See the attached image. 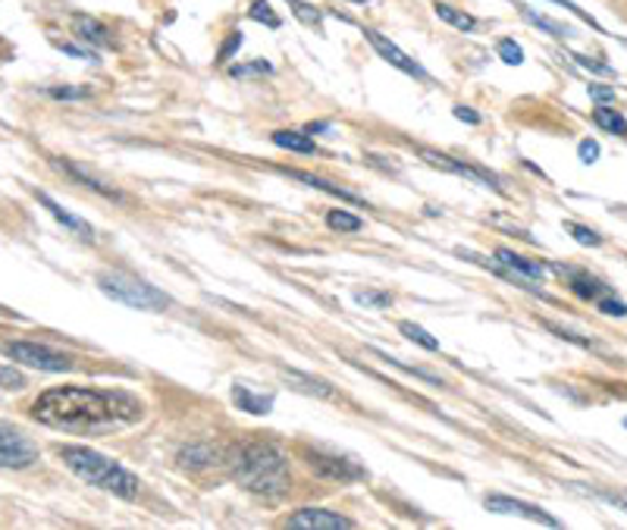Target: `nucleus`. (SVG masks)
Returning <instances> with one entry per match:
<instances>
[{
	"mask_svg": "<svg viewBox=\"0 0 627 530\" xmlns=\"http://www.w3.org/2000/svg\"><path fill=\"white\" fill-rule=\"evenodd\" d=\"M141 402L123 390L57 387L41 392L32 405L35 420L60 430H104L141 418Z\"/></svg>",
	"mask_w": 627,
	"mask_h": 530,
	"instance_id": "1",
	"label": "nucleus"
},
{
	"mask_svg": "<svg viewBox=\"0 0 627 530\" xmlns=\"http://www.w3.org/2000/svg\"><path fill=\"white\" fill-rule=\"evenodd\" d=\"M233 475L248 493H258L267 500L283 496L292 483L289 458L273 443H246L233 458Z\"/></svg>",
	"mask_w": 627,
	"mask_h": 530,
	"instance_id": "2",
	"label": "nucleus"
},
{
	"mask_svg": "<svg viewBox=\"0 0 627 530\" xmlns=\"http://www.w3.org/2000/svg\"><path fill=\"white\" fill-rule=\"evenodd\" d=\"M60 458L63 465L73 471L76 477H83L85 483L98 487V490H108L113 496H123V500H136L138 496V477L133 471H126L120 462H113L108 455L95 452L88 446H60Z\"/></svg>",
	"mask_w": 627,
	"mask_h": 530,
	"instance_id": "3",
	"label": "nucleus"
},
{
	"mask_svg": "<svg viewBox=\"0 0 627 530\" xmlns=\"http://www.w3.org/2000/svg\"><path fill=\"white\" fill-rule=\"evenodd\" d=\"M98 286L113 302L138 307V311H164L170 305V299L161 289L148 286L145 279L126 277V274H98Z\"/></svg>",
	"mask_w": 627,
	"mask_h": 530,
	"instance_id": "4",
	"label": "nucleus"
},
{
	"mask_svg": "<svg viewBox=\"0 0 627 530\" xmlns=\"http://www.w3.org/2000/svg\"><path fill=\"white\" fill-rule=\"evenodd\" d=\"M3 355L10 362L26 364V367H35V370H51V374H63V370L73 367V362L66 355H60V352L48 349V345H38V342H7Z\"/></svg>",
	"mask_w": 627,
	"mask_h": 530,
	"instance_id": "5",
	"label": "nucleus"
},
{
	"mask_svg": "<svg viewBox=\"0 0 627 530\" xmlns=\"http://www.w3.org/2000/svg\"><path fill=\"white\" fill-rule=\"evenodd\" d=\"M41 458V449L26 433L0 424V468H28Z\"/></svg>",
	"mask_w": 627,
	"mask_h": 530,
	"instance_id": "6",
	"label": "nucleus"
},
{
	"mask_svg": "<svg viewBox=\"0 0 627 530\" xmlns=\"http://www.w3.org/2000/svg\"><path fill=\"white\" fill-rule=\"evenodd\" d=\"M304 458L311 465V471H317L321 477H329V480H339V483H352V480H361L364 477V468H358L355 462L349 458H339L333 452H321V449H304Z\"/></svg>",
	"mask_w": 627,
	"mask_h": 530,
	"instance_id": "7",
	"label": "nucleus"
},
{
	"mask_svg": "<svg viewBox=\"0 0 627 530\" xmlns=\"http://www.w3.org/2000/svg\"><path fill=\"white\" fill-rule=\"evenodd\" d=\"M364 38L374 45V51H377V54H380L383 60L389 63V66L402 70L405 76H414V79H430V76H427V70H424L417 60H411V56L402 51V48H396L389 38H383L380 31H374V28H364Z\"/></svg>",
	"mask_w": 627,
	"mask_h": 530,
	"instance_id": "8",
	"label": "nucleus"
},
{
	"mask_svg": "<svg viewBox=\"0 0 627 530\" xmlns=\"http://www.w3.org/2000/svg\"><path fill=\"white\" fill-rule=\"evenodd\" d=\"M289 528H308V530H349L355 528L352 518L346 515H336L327 508H301L289 518Z\"/></svg>",
	"mask_w": 627,
	"mask_h": 530,
	"instance_id": "9",
	"label": "nucleus"
},
{
	"mask_svg": "<svg viewBox=\"0 0 627 530\" xmlns=\"http://www.w3.org/2000/svg\"><path fill=\"white\" fill-rule=\"evenodd\" d=\"M434 167L439 169H449V173H455V176H464V179H474V182H480V186H492V189H502V182H499V176H492L487 169L480 167H471V164H464V161H455V157H449V154H439V151H430V148H424L421 151Z\"/></svg>",
	"mask_w": 627,
	"mask_h": 530,
	"instance_id": "10",
	"label": "nucleus"
},
{
	"mask_svg": "<svg viewBox=\"0 0 627 530\" xmlns=\"http://www.w3.org/2000/svg\"><path fill=\"white\" fill-rule=\"evenodd\" d=\"M484 503H487V508L496 512V515H521V518H530V521H543L549 528H559V521H555L552 515H546L543 508L521 503V500H512V496H487Z\"/></svg>",
	"mask_w": 627,
	"mask_h": 530,
	"instance_id": "11",
	"label": "nucleus"
},
{
	"mask_svg": "<svg viewBox=\"0 0 627 530\" xmlns=\"http://www.w3.org/2000/svg\"><path fill=\"white\" fill-rule=\"evenodd\" d=\"M496 264L502 267V270H509L505 277H524V279H543L546 277V264L543 261H527V257H521V254L509 252V249H499L496 252Z\"/></svg>",
	"mask_w": 627,
	"mask_h": 530,
	"instance_id": "12",
	"label": "nucleus"
},
{
	"mask_svg": "<svg viewBox=\"0 0 627 530\" xmlns=\"http://www.w3.org/2000/svg\"><path fill=\"white\" fill-rule=\"evenodd\" d=\"M35 198H38V204H41V207H48V211H51V217H54V220H60L66 229H73L79 239H85V242H91V239H95V229L85 224V220H79V217H73L70 211H63V204H57L54 198L45 195V192H38Z\"/></svg>",
	"mask_w": 627,
	"mask_h": 530,
	"instance_id": "13",
	"label": "nucleus"
},
{
	"mask_svg": "<svg viewBox=\"0 0 627 530\" xmlns=\"http://www.w3.org/2000/svg\"><path fill=\"white\" fill-rule=\"evenodd\" d=\"M73 31H76V38H83L88 45H95V48H110L113 41H110V31L98 20H91V16H85V13H76L73 16Z\"/></svg>",
	"mask_w": 627,
	"mask_h": 530,
	"instance_id": "14",
	"label": "nucleus"
},
{
	"mask_svg": "<svg viewBox=\"0 0 627 530\" xmlns=\"http://www.w3.org/2000/svg\"><path fill=\"white\" fill-rule=\"evenodd\" d=\"M292 179H299L304 186H311V189H321V192H327L333 198H342V201H349V204H364V198L355 195V192H346L342 186H333L327 179H321V176H314V173H304V169H286Z\"/></svg>",
	"mask_w": 627,
	"mask_h": 530,
	"instance_id": "15",
	"label": "nucleus"
},
{
	"mask_svg": "<svg viewBox=\"0 0 627 530\" xmlns=\"http://www.w3.org/2000/svg\"><path fill=\"white\" fill-rule=\"evenodd\" d=\"M559 274H568V282H572V292H574V295H580V299L600 302L602 295L609 292V289L602 286L600 279H593L590 274H584V270H565V267H559Z\"/></svg>",
	"mask_w": 627,
	"mask_h": 530,
	"instance_id": "16",
	"label": "nucleus"
},
{
	"mask_svg": "<svg viewBox=\"0 0 627 530\" xmlns=\"http://www.w3.org/2000/svg\"><path fill=\"white\" fill-rule=\"evenodd\" d=\"M179 462L186 468H211V465H217V449L208 443H195V446L179 449Z\"/></svg>",
	"mask_w": 627,
	"mask_h": 530,
	"instance_id": "17",
	"label": "nucleus"
},
{
	"mask_svg": "<svg viewBox=\"0 0 627 530\" xmlns=\"http://www.w3.org/2000/svg\"><path fill=\"white\" fill-rule=\"evenodd\" d=\"M283 377H286L289 383H296V390L308 392V395H321V399H329V395H333V387H329L327 380H317V377H311V374H301V370H283Z\"/></svg>",
	"mask_w": 627,
	"mask_h": 530,
	"instance_id": "18",
	"label": "nucleus"
},
{
	"mask_svg": "<svg viewBox=\"0 0 627 530\" xmlns=\"http://www.w3.org/2000/svg\"><path fill=\"white\" fill-rule=\"evenodd\" d=\"M233 402L242 408V412H251V415H271L273 399L267 395H251L248 387H233Z\"/></svg>",
	"mask_w": 627,
	"mask_h": 530,
	"instance_id": "19",
	"label": "nucleus"
},
{
	"mask_svg": "<svg viewBox=\"0 0 627 530\" xmlns=\"http://www.w3.org/2000/svg\"><path fill=\"white\" fill-rule=\"evenodd\" d=\"M273 144H279V148H286V151H299V154H314V151H317V144H314L311 136H304V132H289V129L273 132Z\"/></svg>",
	"mask_w": 627,
	"mask_h": 530,
	"instance_id": "20",
	"label": "nucleus"
},
{
	"mask_svg": "<svg viewBox=\"0 0 627 530\" xmlns=\"http://www.w3.org/2000/svg\"><path fill=\"white\" fill-rule=\"evenodd\" d=\"M60 167L66 169V173H70V176H73L76 182H83V186H88L91 192H98V195H104V198H113V201H120V192H116V189H110V186H104V182H98V179H95V176H88L85 169L73 167V164H66V161H63Z\"/></svg>",
	"mask_w": 627,
	"mask_h": 530,
	"instance_id": "21",
	"label": "nucleus"
},
{
	"mask_svg": "<svg viewBox=\"0 0 627 530\" xmlns=\"http://www.w3.org/2000/svg\"><path fill=\"white\" fill-rule=\"evenodd\" d=\"M593 119H597V126H600V129H605V132L627 136V119L618 111H612V108H597Z\"/></svg>",
	"mask_w": 627,
	"mask_h": 530,
	"instance_id": "22",
	"label": "nucleus"
},
{
	"mask_svg": "<svg viewBox=\"0 0 627 530\" xmlns=\"http://www.w3.org/2000/svg\"><path fill=\"white\" fill-rule=\"evenodd\" d=\"M434 10H437L439 20H446L449 26L462 28V31H471V28L477 26V20H474V16H467V13H462V10H455V7H449V3H437Z\"/></svg>",
	"mask_w": 627,
	"mask_h": 530,
	"instance_id": "23",
	"label": "nucleus"
},
{
	"mask_svg": "<svg viewBox=\"0 0 627 530\" xmlns=\"http://www.w3.org/2000/svg\"><path fill=\"white\" fill-rule=\"evenodd\" d=\"M399 333L409 336L411 342H417V345L427 349V352H439V339H434L424 327H417V324H411V320H402V324H399Z\"/></svg>",
	"mask_w": 627,
	"mask_h": 530,
	"instance_id": "24",
	"label": "nucleus"
},
{
	"mask_svg": "<svg viewBox=\"0 0 627 530\" xmlns=\"http://www.w3.org/2000/svg\"><path fill=\"white\" fill-rule=\"evenodd\" d=\"M524 20H527L530 26L549 31L552 38H568V35H572V28L568 26H562V23H555V20H549V16H537L534 10H524Z\"/></svg>",
	"mask_w": 627,
	"mask_h": 530,
	"instance_id": "25",
	"label": "nucleus"
},
{
	"mask_svg": "<svg viewBox=\"0 0 627 530\" xmlns=\"http://www.w3.org/2000/svg\"><path fill=\"white\" fill-rule=\"evenodd\" d=\"M327 224L333 226V229H339V232H358V229L364 226L358 217H352L349 211H329Z\"/></svg>",
	"mask_w": 627,
	"mask_h": 530,
	"instance_id": "26",
	"label": "nucleus"
},
{
	"mask_svg": "<svg viewBox=\"0 0 627 530\" xmlns=\"http://www.w3.org/2000/svg\"><path fill=\"white\" fill-rule=\"evenodd\" d=\"M273 66L271 63H264V60H258V63H248V66H233L229 70V76L233 79H254V76H271Z\"/></svg>",
	"mask_w": 627,
	"mask_h": 530,
	"instance_id": "27",
	"label": "nucleus"
},
{
	"mask_svg": "<svg viewBox=\"0 0 627 530\" xmlns=\"http://www.w3.org/2000/svg\"><path fill=\"white\" fill-rule=\"evenodd\" d=\"M380 358L389 367H399V370H405V374H411V377H417V380H427L430 387H442V380H439L437 374H430V370H421V367H409V364H402V362H396V358H389V355H383L380 352Z\"/></svg>",
	"mask_w": 627,
	"mask_h": 530,
	"instance_id": "28",
	"label": "nucleus"
},
{
	"mask_svg": "<svg viewBox=\"0 0 627 530\" xmlns=\"http://www.w3.org/2000/svg\"><path fill=\"white\" fill-rule=\"evenodd\" d=\"M251 20L264 23L267 28H279V16H273L267 0H254V3H251Z\"/></svg>",
	"mask_w": 627,
	"mask_h": 530,
	"instance_id": "29",
	"label": "nucleus"
},
{
	"mask_svg": "<svg viewBox=\"0 0 627 530\" xmlns=\"http://www.w3.org/2000/svg\"><path fill=\"white\" fill-rule=\"evenodd\" d=\"M26 377L13 367H0V390H23Z\"/></svg>",
	"mask_w": 627,
	"mask_h": 530,
	"instance_id": "30",
	"label": "nucleus"
},
{
	"mask_svg": "<svg viewBox=\"0 0 627 530\" xmlns=\"http://www.w3.org/2000/svg\"><path fill=\"white\" fill-rule=\"evenodd\" d=\"M48 94L57 101H79V98H88L91 91H88V85H83V88H48Z\"/></svg>",
	"mask_w": 627,
	"mask_h": 530,
	"instance_id": "31",
	"label": "nucleus"
},
{
	"mask_svg": "<svg viewBox=\"0 0 627 530\" xmlns=\"http://www.w3.org/2000/svg\"><path fill=\"white\" fill-rule=\"evenodd\" d=\"M568 232H572L574 239L580 242V245H600L602 239L593 232V229H587V226L580 224H568Z\"/></svg>",
	"mask_w": 627,
	"mask_h": 530,
	"instance_id": "32",
	"label": "nucleus"
},
{
	"mask_svg": "<svg viewBox=\"0 0 627 530\" xmlns=\"http://www.w3.org/2000/svg\"><path fill=\"white\" fill-rule=\"evenodd\" d=\"M355 302L358 305H367V307H389L392 305V295H380V292H358Z\"/></svg>",
	"mask_w": 627,
	"mask_h": 530,
	"instance_id": "33",
	"label": "nucleus"
},
{
	"mask_svg": "<svg viewBox=\"0 0 627 530\" xmlns=\"http://www.w3.org/2000/svg\"><path fill=\"white\" fill-rule=\"evenodd\" d=\"M499 56H502L505 63H512V66L524 63V51H521L515 41H502V45H499Z\"/></svg>",
	"mask_w": 627,
	"mask_h": 530,
	"instance_id": "34",
	"label": "nucleus"
},
{
	"mask_svg": "<svg viewBox=\"0 0 627 530\" xmlns=\"http://www.w3.org/2000/svg\"><path fill=\"white\" fill-rule=\"evenodd\" d=\"M597 305H600L602 314H609V317H627V305L618 302V299H605V295H602Z\"/></svg>",
	"mask_w": 627,
	"mask_h": 530,
	"instance_id": "35",
	"label": "nucleus"
},
{
	"mask_svg": "<svg viewBox=\"0 0 627 530\" xmlns=\"http://www.w3.org/2000/svg\"><path fill=\"white\" fill-rule=\"evenodd\" d=\"M577 154H580V161H584V164H593V161L600 157V144H597V141H590V139L580 141Z\"/></svg>",
	"mask_w": 627,
	"mask_h": 530,
	"instance_id": "36",
	"label": "nucleus"
},
{
	"mask_svg": "<svg viewBox=\"0 0 627 530\" xmlns=\"http://www.w3.org/2000/svg\"><path fill=\"white\" fill-rule=\"evenodd\" d=\"M552 3H562V7H565V10H572L574 16H580V20H584V23H587V26L600 28V26H597V23H593V16H590V13H584V10H580V7H577V3H572V0H552Z\"/></svg>",
	"mask_w": 627,
	"mask_h": 530,
	"instance_id": "37",
	"label": "nucleus"
},
{
	"mask_svg": "<svg viewBox=\"0 0 627 530\" xmlns=\"http://www.w3.org/2000/svg\"><path fill=\"white\" fill-rule=\"evenodd\" d=\"M236 48H242V31H229V41L223 45V51H220V60H226V56L233 54Z\"/></svg>",
	"mask_w": 627,
	"mask_h": 530,
	"instance_id": "38",
	"label": "nucleus"
},
{
	"mask_svg": "<svg viewBox=\"0 0 627 530\" xmlns=\"http://www.w3.org/2000/svg\"><path fill=\"white\" fill-rule=\"evenodd\" d=\"M292 7H296V13H299L304 23H317V13H314V7H308V3H301V0H289Z\"/></svg>",
	"mask_w": 627,
	"mask_h": 530,
	"instance_id": "39",
	"label": "nucleus"
},
{
	"mask_svg": "<svg viewBox=\"0 0 627 530\" xmlns=\"http://www.w3.org/2000/svg\"><path fill=\"white\" fill-rule=\"evenodd\" d=\"M590 98L593 101H615V88H602V85H590Z\"/></svg>",
	"mask_w": 627,
	"mask_h": 530,
	"instance_id": "40",
	"label": "nucleus"
},
{
	"mask_svg": "<svg viewBox=\"0 0 627 530\" xmlns=\"http://www.w3.org/2000/svg\"><path fill=\"white\" fill-rule=\"evenodd\" d=\"M455 116H459V119H464V123H474V126L480 123V113H474L471 108H455Z\"/></svg>",
	"mask_w": 627,
	"mask_h": 530,
	"instance_id": "41",
	"label": "nucleus"
},
{
	"mask_svg": "<svg viewBox=\"0 0 627 530\" xmlns=\"http://www.w3.org/2000/svg\"><path fill=\"white\" fill-rule=\"evenodd\" d=\"M352 3H367V0H352Z\"/></svg>",
	"mask_w": 627,
	"mask_h": 530,
	"instance_id": "42",
	"label": "nucleus"
},
{
	"mask_svg": "<svg viewBox=\"0 0 627 530\" xmlns=\"http://www.w3.org/2000/svg\"><path fill=\"white\" fill-rule=\"evenodd\" d=\"M625 427H627V420H625Z\"/></svg>",
	"mask_w": 627,
	"mask_h": 530,
	"instance_id": "43",
	"label": "nucleus"
}]
</instances>
